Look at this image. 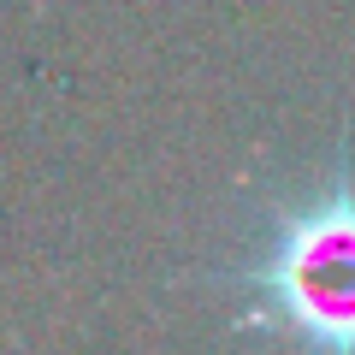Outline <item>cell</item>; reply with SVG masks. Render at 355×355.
I'll list each match as a JSON object with an SVG mask.
<instances>
[{
    "label": "cell",
    "mask_w": 355,
    "mask_h": 355,
    "mask_svg": "<svg viewBox=\"0 0 355 355\" xmlns=\"http://www.w3.org/2000/svg\"><path fill=\"white\" fill-rule=\"evenodd\" d=\"M272 296L331 349L355 338V207H331L272 261Z\"/></svg>",
    "instance_id": "cell-1"
}]
</instances>
